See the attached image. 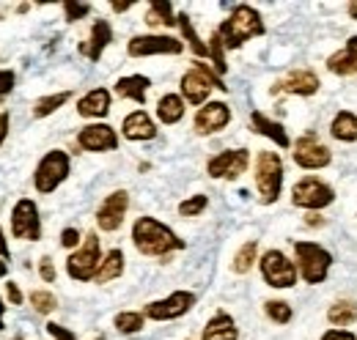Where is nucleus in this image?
Listing matches in <instances>:
<instances>
[{
    "label": "nucleus",
    "mask_w": 357,
    "mask_h": 340,
    "mask_svg": "<svg viewBox=\"0 0 357 340\" xmlns=\"http://www.w3.org/2000/svg\"><path fill=\"white\" fill-rule=\"evenodd\" d=\"M132 242L135 247H137V253L154 255V258H165L168 253L184 247V242L178 239L176 233L168 225H162L160 219H154V217H140L135 222Z\"/></svg>",
    "instance_id": "f257e3e1"
},
{
    "label": "nucleus",
    "mask_w": 357,
    "mask_h": 340,
    "mask_svg": "<svg viewBox=\"0 0 357 340\" xmlns=\"http://www.w3.org/2000/svg\"><path fill=\"white\" fill-rule=\"evenodd\" d=\"M218 33H220V39H223V47L236 49V47H242L245 42H250V39H256V36L264 33L261 14H259L253 6L239 3V6H234L231 17L218 28Z\"/></svg>",
    "instance_id": "f03ea898"
},
{
    "label": "nucleus",
    "mask_w": 357,
    "mask_h": 340,
    "mask_svg": "<svg viewBox=\"0 0 357 340\" xmlns=\"http://www.w3.org/2000/svg\"><path fill=\"white\" fill-rule=\"evenodd\" d=\"M212 88L228 91V85H223V80H220L206 63H201V61H195L192 69L181 77V93H184V99H187L190 105H204V102L209 99Z\"/></svg>",
    "instance_id": "7ed1b4c3"
},
{
    "label": "nucleus",
    "mask_w": 357,
    "mask_h": 340,
    "mask_svg": "<svg viewBox=\"0 0 357 340\" xmlns=\"http://www.w3.org/2000/svg\"><path fill=\"white\" fill-rule=\"evenodd\" d=\"M256 187L261 203H275L283 187V162L275 151H261L256 160Z\"/></svg>",
    "instance_id": "20e7f679"
},
{
    "label": "nucleus",
    "mask_w": 357,
    "mask_h": 340,
    "mask_svg": "<svg viewBox=\"0 0 357 340\" xmlns=\"http://www.w3.org/2000/svg\"><path fill=\"white\" fill-rule=\"evenodd\" d=\"M99 266H102L99 239H96V233H89V236H86V242H83V247H80V250H75V253L66 258V272H69V277H72V280L89 283V280L96 277Z\"/></svg>",
    "instance_id": "39448f33"
},
{
    "label": "nucleus",
    "mask_w": 357,
    "mask_h": 340,
    "mask_svg": "<svg viewBox=\"0 0 357 340\" xmlns=\"http://www.w3.org/2000/svg\"><path fill=\"white\" fill-rule=\"evenodd\" d=\"M69 176V157L66 151H50L42 157V162L36 165V173H33V187L36 192L42 195H50L52 190H58Z\"/></svg>",
    "instance_id": "423d86ee"
},
{
    "label": "nucleus",
    "mask_w": 357,
    "mask_h": 340,
    "mask_svg": "<svg viewBox=\"0 0 357 340\" xmlns=\"http://www.w3.org/2000/svg\"><path fill=\"white\" fill-rule=\"evenodd\" d=\"M11 236L22 242H39L42 239V217L39 206L31 198H22L11 209Z\"/></svg>",
    "instance_id": "0eeeda50"
},
{
    "label": "nucleus",
    "mask_w": 357,
    "mask_h": 340,
    "mask_svg": "<svg viewBox=\"0 0 357 340\" xmlns=\"http://www.w3.org/2000/svg\"><path fill=\"white\" fill-rule=\"evenodd\" d=\"M294 253H297L300 272H303V280L305 283H321L327 277V269L333 263V255L327 253L324 247H319L313 242H297L294 245Z\"/></svg>",
    "instance_id": "6e6552de"
},
{
    "label": "nucleus",
    "mask_w": 357,
    "mask_h": 340,
    "mask_svg": "<svg viewBox=\"0 0 357 340\" xmlns=\"http://www.w3.org/2000/svg\"><path fill=\"white\" fill-rule=\"evenodd\" d=\"M195 304V294L192 291H174L171 297L160 299V302H149L143 307V316L151 321H174L178 316L190 313Z\"/></svg>",
    "instance_id": "1a4fd4ad"
},
{
    "label": "nucleus",
    "mask_w": 357,
    "mask_h": 340,
    "mask_svg": "<svg viewBox=\"0 0 357 340\" xmlns=\"http://www.w3.org/2000/svg\"><path fill=\"white\" fill-rule=\"evenodd\" d=\"M261 275L272 288H291L297 283V269L294 263L280 253V250H269L261 258Z\"/></svg>",
    "instance_id": "9d476101"
},
{
    "label": "nucleus",
    "mask_w": 357,
    "mask_h": 340,
    "mask_svg": "<svg viewBox=\"0 0 357 340\" xmlns=\"http://www.w3.org/2000/svg\"><path fill=\"white\" fill-rule=\"evenodd\" d=\"M291 201H294V206H303V209H324L335 201V192H333V187H327L319 178H303L294 184Z\"/></svg>",
    "instance_id": "9b49d317"
},
{
    "label": "nucleus",
    "mask_w": 357,
    "mask_h": 340,
    "mask_svg": "<svg viewBox=\"0 0 357 340\" xmlns=\"http://www.w3.org/2000/svg\"><path fill=\"white\" fill-rule=\"evenodd\" d=\"M248 162H250V154L245 148H234V151H223L218 157L209 160L206 165V173L212 178H228V181H236L245 170H248Z\"/></svg>",
    "instance_id": "f8f14e48"
},
{
    "label": "nucleus",
    "mask_w": 357,
    "mask_h": 340,
    "mask_svg": "<svg viewBox=\"0 0 357 340\" xmlns=\"http://www.w3.org/2000/svg\"><path fill=\"white\" fill-rule=\"evenodd\" d=\"M130 209V195L124 192V190H119V192H110L105 201H102V206L96 209V225L102 228V231H119L121 228V222H124V214Z\"/></svg>",
    "instance_id": "ddd939ff"
},
{
    "label": "nucleus",
    "mask_w": 357,
    "mask_h": 340,
    "mask_svg": "<svg viewBox=\"0 0 357 340\" xmlns=\"http://www.w3.org/2000/svg\"><path fill=\"white\" fill-rule=\"evenodd\" d=\"M184 44L174 36H135L127 44V52L132 58H146V55H178Z\"/></svg>",
    "instance_id": "4468645a"
},
{
    "label": "nucleus",
    "mask_w": 357,
    "mask_h": 340,
    "mask_svg": "<svg viewBox=\"0 0 357 340\" xmlns=\"http://www.w3.org/2000/svg\"><path fill=\"white\" fill-rule=\"evenodd\" d=\"M294 162L305 170H319L330 165V148L319 143L313 134H305L294 143Z\"/></svg>",
    "instance_id": "2eb2a0df"
},
{
    "label": "nucleus",
    "mask_w": 357,
    "mask_h": 340,
    "mask_svg": "<svg viewBox=\"0 0 357 340\" xmlns=\"http://www.w3.org/2000/svg\"><path fill=\"white\" fill-rule=\"evenodd\" d=\"M77 146L83 151H116L119 148V134L107 124H91V127L80 129Z\"/></svg>",
    "instance_id": "dca6fc26"
},
{
    "label": "nucleus",
    "mask_w": 357,
    "mask_h": 340,
    "mask_svg": "<svg viewBox=\"0 0 357 340\" xmlns=\"http://www.w3.org/2000/svg\"><path fill=\"white\" fill-rule=\"evenodd\" d=\"M228 121H231V107L225 102H206L195 113V132L198 134H215V132L228 127Z\"/></svg>",
    "instance_id": "f3484780"
},
{
    "label": "nucleus",
    "mask_w": 357,
    "mask_h": 340,
    "mask_svg": "<svg viewBox=\"0 0 357 340\" xmlns=\"http://www.w3.org/2000/svg\"><path fill=\"white\" fill-rule=\"evenodd\" d=\"M319 91V77L308 72V69H300V72H291L289 77L278 80L272 85V93H297V96H311Z\"/></svg>",
    "instance_id": "a211bd4d"
},
{
    "label": "nucleus",
    "mask_w": 357,
    "mask_h": 340,
    "mask_svg": "<svg viewBox=\"0 0 357 340\" xmlns=\"http://www.w3.org/2000/svg\"><path fill=\"white\" fill-rule=\"evenodd\" d=\"M113 42V28H110V22L107 20H96L93 22V28H91V36L89 42L80 44V52L89 58V61H99L102 58V52H105V47Z\"/></svg>",
    "instance_id": "6ab92c4d"
},
{
    "label": "nucleus",
    "mask_w": 357,
    "mask_h": 340,
    "mask_svg": "<svg viewBox=\"0 0 357 340\" xmlns=\"http://www.w3.org/2000/svg\"><path fill=\"white\" fill-rule=\"evenodd\" d=\"M77 113L83 118H105L110 113V91L107 88H93V91H89L77 102Z\"/></svg>",
    "instance_id": "aec40b11"
},
{
    "label": "nucleus",
    "mask_w": 357,
    "mask_h": 340,
    "mask_svg": "<svg viewBox=\"0 0 357 340\" xmlns=\"http://www.w3.org/2000/svg\"><path fill=\"white\" fill-rule=\"evenodd\" d=\"M121 132H124L127 140H151V137H157V127H154V121L149 118L146 110L130 113L124 118V124H121Z\"/></svg>",
    "instance_id": "412c9836"
},
{
    "label": "nucleus",
    "mask_w": 357,
    "mask_h": 340,
    "mask_svg": "<svg viewBox=\"0 0 357 340\" xmlns=\"http://www.w3.org/2000/svg\"><path fill=\"white\" fill-rule=\"evenodd\" d=\"M327 69L333 75H357V36H352L341 52L330 55Z\"/></svg>",
    "instance_id": "4be33fe9"
},
{
    "label": "nucleus",
    "mask_w": 357,
    "mask_h": 340,
    "mask_svg": "<svg viewBox=\"0 0 357 340\" xmlns=\"http://www.w3.org/2000/svg\"><path fill=\"white\" fill-rule=\"evenodd\" d=\"M149 85H151L149 77H143V75H130V77H121V80L116 83V93H119L121 99H132L137 105H143V102H146V93H149Z\"/></svg>",
    "instance_id": "5701e85b"
},
{
    "label": "nucleus",
    "mask_w": 357,
    "mask_h": 340,
    "mask_svg": "<svg viewBox=\"0 0 357 340\" xmlns=\"http://www.w3.org/2000/svg\"><path fill=\"white\" fill-rule=\"evenodd\" d=\"M204 340H239L234 318H231L228 313L212 316V321L204 327Z\"/></svg>",
    "instance_id": "b1692460"
},
{
    "label": "nucleus",
    "mask_w": 357,
    "mask_h": 340,
    "mask_svg": "<svg viewBox=\"0 0 357 340\" xmlns=\"http://www.w3.org/2000/svg\"><path fill=\"white\" fill-rule=\"evenodd\" d=\"M250 124H253V129H256L259 134H264V137H269V140H275L280 148H286V146H289V134H286V129L280 127L278 121L267 118L264 113L253 110V113H250Z\"/></svg>",
    "instance_id": "393cba45"
},
{
    "label": "nucleus",
    "mask_w": 357,
    "mask_h": 340,
    "mask_svg": "<svg viewBox=\"0 0 357 340\" xmlns=\"http://www.w3.org/2000/svg\"><path fill=\"white\" fill-rule=\"evenodd\" d=\"M157 116H160L162 124H178L184 118V99L176 93H165L157 102Z\"/></svg>",
    "instance_id": "a878e982"
},
{
    "label": "nucleus",
    "mask_w": 357,
    "mask_h": 340,
    "mask_svg": "<svg viewBox=\"0 0 357 340\" xmlns=\"http://www.w3.org/2000/svg\"><path fill=\"white\" fill-rule=\"evenodd\" d=\"M121 272H124V253L121 250H110V253L102 258V266H99V272H96V283H110V280H116V277H121Z\"/></svg>",
    "instance_id": "bb28decb"
},
{
    "label": "nucleus",
    "mask_w": 357,
    "mask_h": 340,
    "mask_svg": "<svg viewBox=\"0 0 357 340\" xmlns=\"http://www.w3.org/2000/svg\"><path fill=\"white\" fill-rule=\"evenodd\" d=\"M333 137L335 140H344V143H352L357 140V116L355 113H347V110H341L335 118H333Z\"/></svg>",
    "instance_id": "cd10ccee"
},
{
    "label": "nucleus",
    "mask_w": 357,
    "mask_h": 340,
    "mask_svg": "<svg viewBox=\"0 0 357 340\" xmlns=\"http://www.w3.org/2000/svg\"><path fill=\"white\" fill-rule=\"evenodd\" d=\"M146 25H151V28H160V25L171 28V25H176L174 6L171 3H162V0H154L149 6V11H146Z\"/></svg>",
    "instance_id": "c85d7f7f"
},
{
    "label": "nucleus",
    "mask_w": 357,
    "mask_h": 340,
    "mask_svg": "<svg viewBox=\"0 0 357 340\" xmlns=\"http://www.w3.org/2000/svg\"><path fill=\"white\" fill-rule=\"evenodd\" d=\"M327 318H330L335 327H349V324H355V318H357V304L352 302V299L335 302V304L330 307Z\"/></svg>",
    "instance_id": "c756f323"
},
{
    "label": "nucleus",
    "mask_w": 357,
    "mask_h": 340,
    "mask_svg": "<svg viewBox=\"0 0 357 340\" xmlns=\"http://www.w3.org/2000/svg\"><path fill=\"white\" fill-rule=\"evenodd\" d=\"M176 22H178V28H181V33H184V39H187L190 47H192V52H195L198 58H206V55H209V47L198 39V33H195V28H192L190 17H187V14H178Z\"/></svg>",
    "instance_id": "7c9ffc66"
},
{
    "label": "nucleus",
    "mask_w": 357,
    "mask_h": 340,
    "mask_svg": "<svg viewBox=\"0 0 357 340\" xmlns=\"http://www.w3.org/2000/svg\"><path fill=\"white\" fill-rule=\"evenodd\" d=\"M69 96H72V91H61V93H52V96L39 99V102H36V107H33V116H36V118H47V116H52L61 105H66V102H69Z\"/></svg>",
    "instance_id": "2f4dec72"
},
{
    "label": "nucleus",
    "mask_w": 357,
    "mask_h": 340,
    "mask_svg": "<svg viewBox=\"0 0 357 340\" xmlns=\"http://www.w3.org/2000/svg\"><path fill=\"white\" fill-rule=\"evenodd\" d=\"M256 255H259V245H256V242H248V245H242V250L234 255V263H231V269H234L236 275H245V272H250V269H253V263H256Z\"/></svg>",
    "instance_id": "473e14b6"
},
{
    "label": "nucleus",
    "mask_w": 357,
    "mask_h": 340,
    "mask_svg": "<svg viewBox=\"0 0 357 340\" xmlns=\"http://www.w3.org/2000/svg\"><path fill=\"white\" fill-rule=\"evenodd\" d=\"M143 313H132V310H124V313H119L116 316V330L119 332H124V335H135V332H140L143 330Z\"/></svg>",
    "instance_id": "72a5a7b5"
},
{
    "label": "nucleus",
    "mask_w": 357,
    "mask_h": 340,
    "mask_svg": "<svg viewBox=\"0 0 357 340\" xmlns=\"http://www.w3.org/2000/svg\"><path fill=\"white\" fill-rule=\"evenodd\" d=\"M206 206H209V198L206 195H192V198H187V201L178 203V214L181 217H198Z\"/></svg>",
    "instance_id": "f704fd0d"
},
{
    "label": "nucleus",
    "mask_w": 357,
    "mask_h": 340,
    "mask_svg": "<svg viewBox=\"0 0 357 340\" xmlns=\"http://www.w3.org/2000/svg\"><path fill=\"white\" fill-rule=\"evenodd\" d=\"M264 310H267V316L275 321V324H289V321H291V307H289L286 302H275V299H269L267 304H264Z\"/></svg>",
    "instance_id": "c9c22d12"
},
{
    "label": "nucleus",
    "mask_w": 357,
    "mask_h": 340,
    "mask_svg": "<svg viewBox=\"0 0 357 340\" xmlns=\"http://www.w3.org/2000/svg\"><path fill=\"white\" fill-rule=\"evenodd\" d=\"M31 304H33L36 313L47 316V313H52V310L58 307V299L52 297L50 291H33V294H31Z\"/></svg>",
    "instance_id": "e433bc0d"
},
{
    "label": "nucleus",
    "mask_w": 357,
    "mask_h": 340,
    "mask_svg": "<svg viewBox=\"0 0 357 340\" xmlns=\"http://www.w3.org/2000/svg\"><path fill=\"white\" fill-rule=\"evenodd\" d=\"M209 58L215 61L218 75H223L225 69H228V63H225V58H223V39H220V33H218V31H215V33H212V39H209Z\"/></svg>",
    "instance_id": "4c0bfd02"
},
{
    "label": "nucleus",
    "mask_w": 357,
    "mask_h": 340,
    "mask_svg": "<svg viewBox=\"0 0 357 340\" xmlns=\"http://www.w3.org/2000/svg\"><path fill=\"white\" fill-rule=\"evenodd\" d=\"M63 11H66V20L69 22H77V20H83V17H89L91 6L89 3H63Z\"/></svg>",
    "instance_id": "58836bf2"
},
{
    "label": "nucleus",
    "mask_w": 357,
    "mask_h": 340,
    "mask_svg": "<svg viewBox=\"0 0 357 340\" xmlns=\"http://www.w3.org/2000/svg\"><path fill=\"white\" fill-rule=\"evenodd\" d=\"M14 83H17V75L11 69H0V102H3L6 93L14 91Z\"/></svg>",
    "instance_id": "ea45409f"
},
{
    "label": "nucleus",
    "mask_w": 357,
    "mask_h": 340,
    "mask_svg": "<svg viewBox=\"0 0 357 340\" xmlns=\"http://www.w3.org/2000/svg\"><path fill=\"white\" fill-rule=\"evenodd\" d=\"M39 275H42L45 283H55V266H52V258L50 255L39 258Z\"/></svg>",
    "instance_id": "a19ab883"
},
{
    "label": "nucleus",
    "mask_w": 357,
    "mask_h": 340,
    "mask_svg": "<svg viewBox=\"0 0 357 340\" xmlns=\"http://www.w3.org/2000/svg\"><path fill=\"white\" fill-rule=\"evenodd\" d=\"M61 245H63L66 250L77 247V245H80V231H77V228H63V233H61Z\"/></svg>",
    "instance_id": "79ce46f5"
},
{
    "label": "nucleus",
    "mask_w": 357,
    "mask_h": 340,
    "mask_svg": "<svg viewBox=\"0 0 357 340\" xmlns=\"http://www.w3.org/2000/svg\"><path fill=\"white\" fill-rule=\"evenodd\" d=\"M47 332L52 335V340H77L69 330H63L61 324H47Z\"/></svg>",
    "instance_id": "37998d69"
},
{
    "label": "nucleus",
    "mask_w": 357,
    "mask_h": 340,
    "mask_svg": "<svg viewBox=\"0 0 357 340\" xmlns=\"http://www.w3.org/2000/svg\"><path fill=\"white\" fill-rule=\"evenodd\" d=\"M6 297H8V302L11 304H22V291H20V286L17 283H6Z\"/></svg>",
    "instance_id": "c03bdc74"
},
{
    "label": "nucleus",
    "mask_w": 357,
    "mask_h": 340,
    "mask_svg": "<svg viewBox=\"0 0 357 340\" xmlns=\"http://www.w3.org/2000/svg\"><path fill=\"white\" fill-rule=\"evenodd\" d=\"M8 127H11V116L8 113H0V146L8 137Z\"/></svg>",
    "instance_id": "a18cd8bd"
},
{
    "label": "nucleus",
    "mask_w": 357,
    "mask_h": 340,
    "mask_svg": "<svg viewBox=\"0 0 357 340\" xmlns=\"http://www.w3.org/2000/svg\"><path fill=\"white\" fill-rule=\"evenodd\" d=\"M321 340H357L352 332H341V330H330Z\"/></svg>",
    "instance_id": "49530a36"
},
{
    "label": "nucleus",
    "mask_w": 357,
    "mask_h": 340,
    "mask_svg": "<svg viewBox=\"0 0 357 340\" xmlns=\"http://www.w3.org/2000/svg\"><path fill=\"white\" fill-rule=\"evenodd\" d=\"M0 258L3 261H11V250H8V242H6V233L0 231Z\"/></svg>",
    "instance_id": "de8ad7c7"
},
{
    "label": "nucleus",
    "mask_w": 357,
    "mask_h": 340,
    "mask_svg": "<svg viewBox=\"0 0 357 340\" xmlns=\"http://www.w3.org/2000/svg\"><path fill=\"white\" fill-rule=\"evenodd\" d=\"M110 8L121 14V11H130V8H132V3H110Z\"/></svg>",
    "instance_id": "09e8293b"
},
{
    "label": "nucleus",
    "mask_w": 357,
    "mask_h": 340,
    "mask_svg": "<svg viewBox=\"0 0 357 340\" xmlns=\"http://www.w3.org/2000/svg\"><path fill=\"white\" fill-rule=\"evenodd\" d=\"M8 275V261H0V277H6Z\"/></svg>",
    "instance_id": "8fccbe9b"
},
{
    "label": "nucleus",
    "mask_w": 357,
    "mask_h": 340,
    "mask_svg": "<svg viewBox=\"0 0 357 340\" xmlns=\"http://www.w3.org/2000/svg\"><path fill=\"white\" fill-rule=\"evenodd\" d=\"M319 222H321L319 214H311V217H308V225H319Z\"/></svg>",
    "instance_id": "3c124183"
},
{
    "label": "nucleus",
    "mask_w": 357,
    "mask_h": 340,
    "mask_svg": "<svg viewBox=\"0 0 357 340\" xmlns=\"http://www.w3.org/2000/svg\"><path fill=\"white\" fill-rule=\"evenodd\" d=\"M3 313H6V304H3V299H0V330H6V327H3Z\"/></svg>",
    "instance_id": "603ef678"
},
{
    "label": "nucleus",
    "mask_w": 357,
    "mask_h": 340,
    "mask_svg": "<svg viewBox=\"0 0 357 340\" xmlns=\"http://www.w3.org/2000/svg\"><path fill=\"white\" fill-rule=\"evenodd\" d=\"M349 14H352V20H357V3H349Z\"/></svg>",
    "instance_id": "864d4df0"
},
{
    "label": "nucleus",
    "mask_w": 357,
    "mask_h": 340,
    "mask_svg": "<svg viewBox=\"0 0 357 340\" xmlns=\"http://www.w3.org/2000/svg\"><path fill=\"white\" fill-rule=\"evenodd\" d=\"M14 340H25V338H14Z\"/></svg>",
    "instance_id": "5fc2aeb1"
}]
</instances>
